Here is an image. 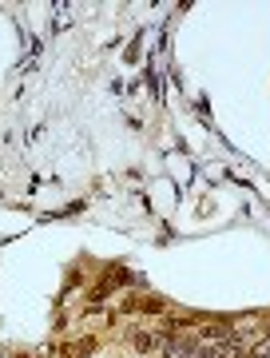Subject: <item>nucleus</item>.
<instances>
[{"label": "nucleus", "instance_id": "f257e3e1", "mask_svg": "<svg viewBox=\"0 0 270 358\" xmlns=\"http://www.w3.org/2000/svg\"><path fill=\"white\" fill-rule=\"evenodd\" d=\"M163 342H167L163 330H135V335H131V346H135L139 355H163Z\"/></svg>", "mask_w": 270, "mask_h": 358}, {"label": "nucleus", "instance_id": "f03ea898", "mask_svg": "<svg viewBox=\"0 0 270 358\" xmlns=\"http://www.w3.org/2000/svg\"><path fill=\"white\" fill-rule=\"evenodd\" d=\"M163 358H199V339H167Z\"/></svg>", "mask_w": 270, "mask_h": 358}, {"label": "nucleus", "instance_id": "7ed1b4c3", "mask_svg": "<svg viewBox=\"0 0 270 358\" xmlns=\"http://www.w3.org/2000/svg\"><path fill=\"white\" fill-rule=\"evenodd\" d=\"M242 350H238V342H215V346H206V350H199V358H238Z\"/></svg>", "mask_w": 270, "mask_h": 358}, {"label": "nucleus", "instance_id": "20e7f679", "mask_svg": "<svg viewBox=\"0 0 270 358\" xmlns=\"http://www.w3.org/2000/svg\"><path fill=\"white\" fill-rule=\"evenodd\" d=\"M199 339H206V342H226V339H231V330H226L222 323H211V326H203V330H199Z\"/></svg>", "mask_w": 270, "mask_h": 358}, {"label": "nucleus", "instance_id": "39448f33", "mask_svg": "<svg viewBox=\"0 0 270 358\" xmlns=\"http://www.w3.org/2000/svg\"><path fill=\"white\" fill-rule=\"evenodd\" d=\"M267 355H270V342H258V346L251 350V358H267Z\"/></svg>", "mask_w": 270, "mask_h": 358}, {"label": "nucleus", "instance_id": "423d86ee", "mask_svg": "<svg viewBox=\"0 0 270 358\" xmlns=\"http://www.w3.org/2000/svg\"><path fill=\"white\" fill-rule=\"evenodd\" d=\"M267 330H270V326H267Z\"/></svg>", "mask_w": 270, "mask_h": 358}]
</instances>
